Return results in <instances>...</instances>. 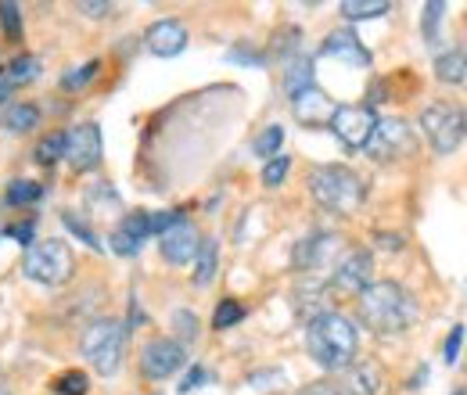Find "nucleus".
<instances>
[{"mask_svg":"<svg viewBox=\"0 0 467 395\" xmlns=\"http://www.w3.org/2000/svg\"><path fill=\"white\" fill-rule=\"evenodd\" d=\"M359 306V320L374 331V335H400L417 320V302L410 298V291L396 281H378L367 291L356 295Z\"/></svg>","mask_w":467,"mask_h":395,"instance_id":"f257e3e1","label":"nucleus"},{"mask_svg":"<svg viewBox=\"0 0 467 395\" xmlns=\"http://www.w3.org/2000/svg\"><path fill=\"white\" fill-rule=\"evenodd\" d=\"M306 348L309 356L324 367V370H346L356 359L359 348V335L342 313H317L306 324Z\"/></svg>","mask_w":467,"mask_h":395,"instance_id":"f03ea898","label":"nucleus"},{"mask_svg":"<svg viewBox=\"0 0 467 395\" xmlns=\"http://www.w3.org/2000/svg\"><path fill=\"white\" fill-rule=\"evenodd\" d=\"M309 194L320 209L338 213V216H352L363 205L367 187L349 166H317L309 172Z\"/></svg>","mask_w":467,"mask_h":395,"instance_id":"7ed1b4c3","label":"nucleus"},{"mask_svg":"<svg viewBox=\"0 0 467 395\" xmlns=\"http://www.w3.org/2000/svg\"><path fill=\"white\" fill-rule=\"evenodd\" d=\"M72 266H76L72 248H68L65 241H58V237L36 241V244L26 252V259H22V274H26L29 281L47 284V287H61V284L72 277Z\"/></svg>","mask_w":467,"mask_h":395,"instance_id":"20e7f679","label":"nucleus"},{"mask_svg":"<svg viewBox=\"0 0 467 395\" xmlns=\"http://www.w3.org/2000/svg\"><path fill=\"white\" fill-rule=\"evenodd\" d=\"M122 348H126V327L119 320H94L87 327V335H83V356L105 378H112L119 370Z\"/></svg>","mask_w":467,"mask_h":395,"instance_id":"39448f33","label":"nucleus"},{"mask_svg":"<svg viewBox=\"0 0 467 395\" xmlns=\"http://www.w3.org/2000/svg\"><path fill=\"white\" fill-rule=\"evenodd\" d=\"M420 130L428 133V140L439 155H450L467 137V115L457 105H428L420 112Z\"/></svg>","mask_w":467,"mask_h":395,"instance_id":"423d86ee","label":"nucleus"},{"mask_svg":"<svg viewBox=\"0 0 467 395\" xmlns=\"http://www.w3.org/2000/svg\"><path fill=\"white\" fill-rule=\"evenodd\" d=\"M413 151V133L403 119H378L370 140H367V155L374 162H392Z\"/></svg>","mask_w":467,"mask_h":395,"instance_id":"0eeeda50","label":"nucleus"},{"mask_svg":"<svg viewBox=\"0 0 467 395\" xmlns=\"http://www.w3.org/2000/svg\"><path fill=\"white\" fill-rule=\"evenodd\" d=\"M327 126L335 130V137L346 148H367V140H370V133L378 126V115H374L370 105H338Z\"/></svg>","mask_w":467,"mask_h":395,"instance_id":"6e6552de","label":"nucleus"},{"mask_svg":"<svg viewBox=\"0 0 467 395\" xmlns=\"http://www.w3.org/2000/svg\"><path fill=\"white\" fill-rule=\"evenodd\" d=\"M105 155V140L98 122H83L72 133H65V159L76 172H90Z\"/></svg>","mask_w":467,"mask_h":395,"instance_id":"1a4fd4ad","label":"nucleus"},{"mask_svg":"<svg viewBox=\"0 0 467 395\" xmlns=\"http://www.w3.org/2000/svg\"><path fill=\"white\" fill-rule=\"evenodd\" d=\"M183 363H187V352L176 338H151L140 348V374L151 378V381L170 378Z\"/></svg>","mask_w":467,"mask_h":395,"instance_id":"9d476101","label":"nucleus"},{"mask_svg":"<svg viewBox=\"0 0 467 395\" xmlns=\"http://www.w3.org/2000/svg\"><path fill=\"white\" fill-rule=\"evenodd\" d=\"M370 270H374V259L367 248H352L346 252L338 263H335V274H331V284L335 291L342 295H359L370 287Z\"/></svg>","mask_w":467,"mask_h":395,"instance_id":"9b49d317","label":"nucleus"},{"mask_svg":"<svg viewBox=\"0 0 467 395\" xmlns=\"http://www.w3.org/2000/svg\"><path fill=\"white\" fill-rule=\"evenodd\" d=\"M198 244H202V237H198V230L191 220H176L162 237H159V248H162V255H166V263H173V266H183V263H191L194 255H198Z\"/></svg>","mask_w":467,"mask_h":395,"instance_id":"f8f14e48","label":"nucleus"},{"mask_svg":"<svg viewBox=\"0 0 467 395\" xmlns=\"http://www.w3.org/2000/svg\"><path fill=\"white\" fill-rule=\"evenodd\" d=\"M148 237H151V220H148V213H130V216L119 220V226L112 230L109 241H112V252H116V255H137Z\"/></svg>","mask_w":467,"mask_h":395,"instance_id":"ddd939ff","label":"nucleus"},{"mask_svg":"<svg viewBox=\"0 0 467 395\" xmlns=\"http://www.w3.org/2000/svg\"><path fill=\"white\" fill-rule=\"evenodd\" d=\"M144 44H148L151 55L176 57L187 47V29H183V22H176V18H162V22H155V26L144 33Z\"/></svg>","mask_w":467,"mask_h":395,"instance_id":"4468645a","label":"nucleus"},{"mask_svg":"<svg viewBox=\"0 0 467 395\" xmlns=\"http://www.w3.org/2000/svg\"><path fill=\"white\" fill-rule=\"evenodd\" d=\"M292 109H295V119H298L302 126H327L338 105H335V101H331V98H327L324 90L309 87V90L295 94V98H292Z\"/></svg>","mask_w":467,"mask_h":395,"instance_id":"2eb2a0df","label":"nucleus"},{"mask_svg":"<svg viewBox=\"0 0 467 395\" xmlns=\"http://www.w3.org/2000/svg\"><path fill=\"white\" fill-rule=\"evenodd\" d=\"M378 370L359 363V367H346L331 385H335V395H378Z\"/></svg>","mask_w":467,"mask_h":395,"instance_id":"dca6fc26","label":"nucleus"},{"mask_svg":"<svg viewBox=\"0 0 467 395\" xmlns=\"http://www.w3.org/2000/svg\"><path fill=\"white\" fill-rule=\"evenodd\" d=\"M335 241H338V237H331V234L302 237V241H298V248H295V270H302V274L320 270V266H324V259H327V252L335 248Z\"/></svg>","mask_w":467,"mask_h":395,"instance_id":"f3484780","label":"nucleus"},{"mask_svg":"<svg viewBox=\"0 0 467 395\" xmlns=\"http://www.w3.org/2000/svg\"><path fill=\"white\" fill-rule=\"evenodd\" d=\"M324 55L327 57H342L346 65H356V68H367L370 65V51L352 36L349 29H342V33H331L327 40H324Z\"/></svg>","mask_w":467,"mask_h":395,"instance_id":"a211bd4d","label":"nucleus"},{"mask_svg":"<svg viewBox=\"0 0 467 395\" xmlns=\"http://www.w3.org/2000/svg\"><path fill=\"white\" fill-rule=\"evenodd\" d=\"M216 266H220V244L213 237H202L198 244V255H194V284L205 287L216 277Z\"/></svg>","mask_w":467,"mask_h":395,"instance_id":"6ab92c4d","label":"nucleus"},{"mask_svg":"<svg viewBox=\"0 0 467 395\" xmlns=\"http://www.w3.org/2000/svg\"><path fill=\"white\" fill-rule=\"evenodd\" d=\"M40 68H44L40 55H18L11 65H4V76H7V83H11V90H15V87L33 83V79L40 76Z\"/></svg>","mask_w":467,"mask_h":395,"instance_id":"aec40b11","label":"nucleus"},{"mask_svg":"<svg viewBox=\"0 0 467 395\" xmlns=\"http://www.w3.org/2000/svg\"><path fill=\"white\" fill-rule=\"evenodd\" d=\"M467 76V51H446L435 57V79L439 83H464Z\"/></svg>","mask_w":467,"mask_h":395,"instance_id":"412c9836","label":"nucleus"},{"mask_svg":"<svg viewBox=\"0 0 467 395\" xmlns=\"http://www.w3.org/2000/svg\"><path fill=\"white\" fill-rule=\"evenodd\" d=\"M309 87H313V65H309V57H302V55L292 57L288 68H285V90H288V98L309 90Z\"/></svg>","mask_w":467,"mask_h":395,"instance_id":"4be33fe9","label":"nucleus"},{"mask_svg":"<svg viewBox=\"0 0 467 395\" xmlns=\"http://www.w3.org/2000/svg\"><path fill=\"white\" fill-rule=\"evenodd\" d=\"M338 11H342L349 22H367V18H381L385 11H392V4H389V0H346Z\"/></svg>","mask_w":467,"mask_h":395,"instance_id":"5701e85b","label":"nucleus"},{"mask_svg":"<svg viewBox=\"0 0 467 395\" xmlns=\"http://www.w3.org/2000/svg\"><path fill=\"white\" fill-rule=\"evenodd\" d=\"M36 122H40V109L36 105H7V112H4V126L11 133H29Z\"/></svg>","mask_w":467,"mask_h":395,"instance_id":"b1692460","label":"nucleus"},{"mask_svg":"<svg viewBox=\"0 0 467 395\" xmlns=\"http://www.w3.org/2000/svg\"><path fill=\"white\" fill-rule=\"evenodd\" d=\"M11 205H36L44 198V183H33V180H11L7 194H4Z\"/></svg>","mask_w":467,"mask_h":395,"instance_id":"393cba45","label":"nucleus"},{"mask_svg":"<svg viewBox=\"0 0 467 395\" xmlns=\"http://www.w3.org/2000/svg\"><path fill=\"white\" fill-rule=\"evenodd\" d=\"M281 144H285V130H281V126H266V130L255 137V155L270 162V159H277Z\"/></svg>","mask_w":467,"mask_h":395,"instance_id":"a878e982","label":"nucleus"},{"mask_svg":"<svg viewBox=\"0 0 467 395\" xmlns=\"http://www.w3.org/2000/svg\"><path fill=\"white\" fill-rule=\"evenodd\" d=\"M244 320V306L237 302V298H223L220 306H216V313H213V327L216 331H227L234 324H241Z\"/></svg>","mask_w":467,"mask_h":395,"instance_id":"bb28decb","label":"nucleus"},{"mask_svg":"<svg viewBox=\"0 0 467 395\" xmlns=\"http://www.w3.org/2000/svg\"><path fill=\"white\" fill-rule=\"evenodd\" d=\"M58 159H65V133H47L36 144V162L40 166H55Z\"/></svg>","mask_w":467,"mask_h":395,"instance_id":"cd10ccee","label":"nucleus"},{"mask_svg":"<svg viewBox=\"0 0 467 395\" xmlns=\"http://www.w3.org/2000/svg\"><path fill=\"white\" fill-rule=\"evenodd\" d=\"M55 392L58 395H87L90 392V378L83 370H65L55 378Z\"/></svg>","mask_w":467,"mask_h":395,"instance_id":"c85d7f7f","label":"nucleus"},{"mask_svg":"<svg viewBox=\"0 0 467 395\" xmlns=\"http://www.w3.org/2000/svg\"><path fill=\"white\" fill-rule=\"evenodd\" d=\"M98 68H101V61H87V65H79L76 72H65V76H61V87H65V90H79V87H87V83L98 76Z\"/></svg>","mask_w":467,"mask_h":395,"instance_id":"c756f323","label":"nucleus"},{"mask_svg":"<svg viewBox=\"0 0 467 395\" xmlns=\"http://www.w3.org/2000/svg\"><path fill=\"white\" fill-rule=\"evenodd\" d=\"M61 223L68 226V230H72V234H76L79 241H87V244H90L94 252H101V241H98V234H94L90 226L79 220V213H65V216H61Z\"/></svg>","mask_w":467,"mask_h":395,"instance_id":"7c9ffc66","label":"nucleus"},{"mask_svg":"<svg viewBox=\"0 0 467 395\" xmlns=\"http://www.w3.org/2000/svg\"><path fill=\"white\" fill-rule=\"evenodd\" d=\"M442 11H446V4H424V40L428 44H439V22H442Z\"/></svg>","mask_w":467,"mask_h":395,"instance_id":"2f4dec72","label":"nucleus"},{"mask_svg":"<svg viewBox=\"0 0 467 395\" xmlns=\"http://www.w3.org/2000/svg\"><path fill=\"white\" fill-rule=\"evenodd\" d=\"M288 170H292L288 155L270 159V162H266V170H263V183H266V187H281V183H285V176H288Z\"/></svg>","mask_w":467,"mask_h":395,"instance_id":"473e14b6","label":"nucleus"},{"mask_svg":"<svg viewBox=\"0 0 467 395\" xmlns=\"http://www.w3.org/2000/svg\"><path fill=\"white\" fill-rule=\"evenodd\" d=\"M0 22H4V33L11 40L22 36V11H18V4H0Z\"/></svg>","mask_w":467,"mask_h":395,"instance_id":"72a5a7b5","label":"nucleus"},{"mask_svg":"<svg viewBox=\"0 0 467 395\" xmlns=\"http://www.w3.org/2000/svg\"><path fill=\"white\" fill-rule=\"evenodd\" d=\"M173 324H176V331H180V338L194 341V335H198V317H194V313H187V309H176Z\"/></svg>","mask_w":467,"mask_h":395,"instance_id":"f704fd0d","label":"nucleus"},{"mask_svg":"<svg viewBox=\"0 0 467 395\" xmlns=\"http://www.w3.org/2000/svg\"><path fill=\"white\" fill-rule=\"evenodd\" d=\"M4 234H7V237H15V241H18V244H29V248H33V244H36V223H33V220H26V223H15V226H7V230H4Z\"/></svg>","mask_w":467,"mask_h":395,"instance_id":"c9c22d12","label":"nucleus"},{"mask_svg":"<svg viewBox=\"0 0 467 395\" xmlns=\"http://www.w3.org/2000/svg\"><path fill=\"white\" fill-rule=\"evenodd\" d=\"M461 345H464V327L457 324V327L450 331V338H446V345H442V356H446V363H450V367L457 363V356H461Z\"/></svg>","mask_w":467,"mask_h":395,"instance_id":"e433bc0d","label":"nucleus"},{"mask_svg":"<svg viewBox=\"0 0 467 395\" xmlns=\"http://www.w3.org/2000/svg\"><path fill=\"white\" fill-rule=\"evenodd\" d=\"M209 381V370L205 367H191V374L180 381V392H194V389H202Z\"/></svg>","mask_w":467,"mask_h":395,"instance_id":"4c0bfd02","label":"nucleus"},{"mask_svg":"<svg viewBox=\"0 0 467 395\" xmlns=\"http://www.w3.org/2000/svg\"><path fill=\"white\" fill-rule=\"evenodd\" d=\"M148 220H151V234L162 237V234L180 220V213H148Z\"/></svg>","mask_w":467,"mask_h":395,"instance_id":"58836bf2","label":"nucleus"},{"mask_svg":"<svg viewBox=\"0 0 467 395\" xmlns=\"http://www.w3.org/2000/svg\"><path fill=\"white\" fill-rule=\"evenodd\" d=\"M83 15H90V18H105L109 11H112V4H90V0H83V4H76Z\"/></svg>","mask_w":467,"mask_h":395,"instance_id":"ea45409f","label":"nucleus"},{"mask_svg":"<svg viewBox=\"0 0 467 395\" xmlns=\"http://www.w3.org/2000/svg\"><path fill=\"white\" fill-rule=\"evenodd\" d=\"M298 395H335V385L331 381H313L309 389H302Z\"/></svg>","mask_w":467,"mask_h":395,"instance_id":"a19ab883","label":"nucleus"},{"mask_svg":"<svg viewBox=\"0 0 467 395\" xmlns=\"http://www.w3.org/2000/svg\"><path fill=\"white\" fill-rule=\"evenodd\" d=\"M7 94H11V83H7V76H4V68H0V105L7 101Z\"/></svg>","mask_w":467,"mask_h":395,"instance_id":"79ce46f5","label":"nucleus"},{"mask_svg":"<svg viewBox=\"0 0 467 395\" xmlns=\"http://www.w3.org/2000/svg\"><path fill=\"white\" fill-rule=\"evenodd\" d=\"M457 395H464V392H457Z\"/></svg>","mask_w":467,"mask_h":395,"instance_id":"37998d69","label":"nucleus"}]
</instances>
